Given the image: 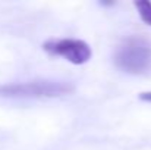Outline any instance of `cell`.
<instances>
[{"mask_svg": "<svg viewBox=\"0 0 151 150\" xmlns=\"http://www.w3.org/2000/svg\"><path fill=\"white\" fill-rule=\"evenodd\" d=\"M114 63L129 74H142L151 68V43L142 37L126 38L114 53Z\"/></svg>", "mask_w": 151, "mask_h": 150, "instance_id": "obj_1", "label": "cell"}, {"mask_svg": "<svg viewBox=\"0 0 151 150\" xmlns=\"http://www.w3.org/2000/svg\"><path fill=\"white\" fill-rule=\"evenodd\" d=\"M73 91V86L62 81H28L0 86L3 97H57Z\"/></svg>", "mask_w": 151, "mask_h": 150, "instance_id": "obj_2", "label": "cell"}, {"mask_svg": "<svg viewBox=\"0 0 151 150\" xmlns=\"http://www.w3.org/2000/svg\"><path fill=\"white\" fill-rule=\"evenodd\" d=\"M43 49L53 56H62L73 65L87 63L93 51L88 43L84 40H73V38H62V40H50L43 44Z\"/></svg>", "mask_w": 151, "mask_h": 150, "instance_id": "obj_3", "label": "cell"}, {"mask_svg": "<svg viewBox=\"0 0 151 150\" xmlns=\"http://www.w3.org/2000/svg\"><path fill=\"white\" fill-rule=\"evenodd\" d=\"M141 19L147 24V25H151V1L148 0H138V1H134Z\"/></svg>", "mask_w": 151, "mask_h": 150, "instance_id": "obj_4", "label": "cell"}, {"mask_svg": "<svg viewBox=\"0 0 151 150\" xmlns=\"http://www.w3.org/2000/svg\"><path fill=\"white\" fill-rule=\"evenodd\" d=\"M138 97H139V100H142V101H150L151 103V91L139 93V94H138Z\"/></svg>", "mask_w": 151, "mask_h": 150, "instance_id": "obj_5", "label": "cell"}]
</instances>
